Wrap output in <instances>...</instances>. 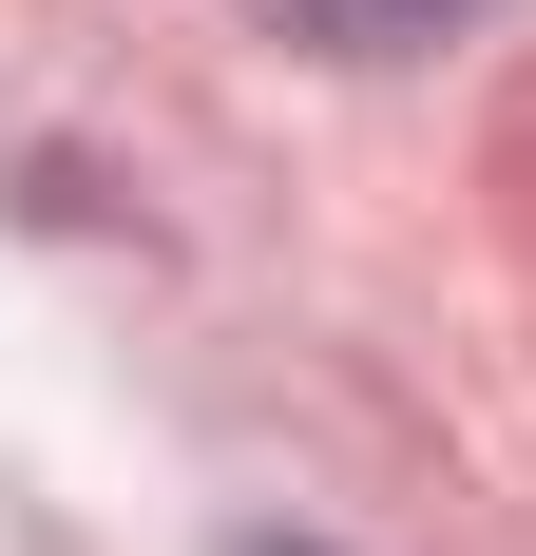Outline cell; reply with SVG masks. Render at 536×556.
<instances>
[{
	"mask_svg": "<svg viewBox=\"0 0 536 556\" xmlns=\"http://www.w3.org/2000/svg\"><path fill=\"white\" fill-rule=\"evenodd\" d=\"M288 39H345V58H403V39H441L460 0H268Z\"/></svg>",
	"mask_w": 536,
	"mask_h": 556,
	"instance_id": "obj_1",
	"label": "cell"
}]
</instances>
